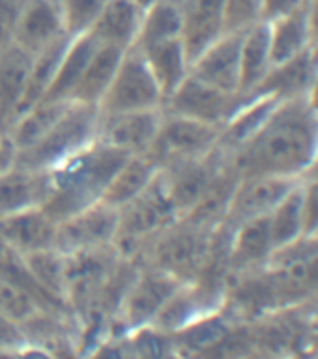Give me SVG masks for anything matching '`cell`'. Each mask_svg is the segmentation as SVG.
Wrapping results in <instances>:
<instances>
[{"instance_id": "6da1fadb", "label": "cell", "mask_w": 318, "mask_h": 359, "mask_svg": "<svg viewBox=\"0 0 318 359\" xmlns=\"http://www.w3.org/2000/svg\"><path fill=\"white\" fill-rule=\"evenodd\" d=\"M318 156V112L307 97L281 101L255 137L230 156L240 172L302 180Z\"/></svg>"}, {"instance_id": "7a4b0ae2", "label": "cell", "mask_w": 318, "mask_h": 359, "mask_svg": "<svg viewBox=\"0 0 318 359\" xmlns=\"http://www.w3.org/2000/svg\"><path fill=\"white\" fill-rule=\"evenodd\" d=\"M128 154L95 140L51 168V196L44 210L56 223L101 201Z\"/></svg>"}, {"instance_id": "3957f363", "label": "cell", "mask_w": 318, "mask_h": 359, "mask_svg": "<svg viewBox=\"0 0 318 359\" xmlns=\"http://www.w3.org/2000/svg\"><path fill=\"white\" fill-rule=\"evenodd\" d=\"M218 230L182 217L145 247L140 262L173 275L180 283H195L212 260Z\"/></svg>"}, {"instance_id": "277c9868", "label": "cell", "mask_w": 318, "mask_h": 359, "mask_svg": "<svg viewBox=\"0 0 318 359\" xmlns=\"http://www.w3.org/2000/svg\"><path fill=\"white\" fill-rule=\"evenodd\" d=\"M180 219L182 215L168 196L161 174H157L156 180L140 195L118 210L114 249L120 257L140 260L145 247Z\"/></svg>"}, {"instance_id": "5b68a950", "label": "cell", "mask_w": 318, "mask_h": 359, "mask_svg": "<svg viewBox=\"0 0 318 359\" xmlns=\"http://www.w3.org/2000/svg\"><path fill=\"white\" fill-rule=\"evenodd\" d=\"M100 109L98 105L72 101L56 126L32 148L17 154V167L51 170L67 157L98 140Z\"/></svg>"}, {"instance_id": "8992f818", "label": "cell", "mask_w": 318, "mask_h": 359, "mask_svg": "<svg viewBox=\"0 0 318 359\" xmlns=\"http://www.w3.org/2000/svg\"><path fill=\"white\" fill-rule=\"evenodd\" d=\"M182 285L185 283H180L173 275L140 262L133 279L122 294L117 313L109 322L107 335H124L126 331L150 325L163 305L168 302V297Z\"/></svg>"}, {"instance_id": "52a82bcc", "label": "cell", "mask_w": 318, "mask_h": 359, "mask_svg": "<svg viewBox=\"0 0 318 359\" xmlns=\"http://www.w3.org/2000/svg\"><path fill=\"white\" fill-rule=\"evenodd\" d=\"M163 92L145 55L137 47L124 50L111 86L98 105L101 114L163 109Z\"/></svg>"}, {"instance_id": "ba28073f", "label": "cell", "mask_w": 318, "mask_h": 359, "mask_svg": "<svg viewBox=\"0 0 318 359\" xmlns=\"http://www.w3.org/2000/svg\"><path fill=\"white\" fill-rule=\"evenodd\" d=\"M223 128L163 111V120L148 156L159 165L202 157L219 146Z\"/></svg>"}, {"instance_id": "9c48e42d", "label": "cell", "mask_w": 318, "mask_h": 359, "mask_svg": "<svg viewBox=\"0 0 318 359\" xmlns=\"http://www.w3.org/2000/svg\"><path fill=\"white\" fill-rule=\"evenodd\" d=\"M117 234L118 210L100 201L56 223L55 249L62 255L111 249Z\"/></svg>"}, {"instance_id": "30bf717a", "label": "cell", "mask_w": 318, "mask_h": 359, "mask_svg": "<svg viewBox=\"0 0 318 359\" xmlns=\"http://www.w3.org/2000/svg\"><path fill=\"white\" fill-rule=\"evenodd\" d=\"M249 97L223 92L190 73L184 83L165 100L163 111L223 128Z\"/></svg>"}, {"instance_id": "8fae6325", "label": "cell", "mask_w": 318, "mask_h": 359, "mask_svg": "<svg viewBox=\"0 0 318 359\" xmlns=\"http://www.w3.org/2000/svg\"><path fill=\"white\" fill-rule=\"evenodd\" d=\"M229 159V154H225L218 146L206 156L171 163L159 170L168 196L182 217L187 215L206 195L213 180L218 178Z\"/></svg>"}, {"instance_id": "7c38bea8", "label": "cell", "mask_w": 318, "mask_h": 359, "mask_svg": "<svg viewBox=\"0 0 318 359\" xmlns=\"http://www.w3.org/2000/svg\"><path fill=\"white\" fill-rule=\"evenodd\" d=\"M298 184L300 180L272 176V174L240 176L230 198L223 226L232 230L246 221L266 217Z\"/></svg>"}, {"instance_id": "4fadbf2b", "label": "cell", "mask_w": 318, "mask_h": 359, "mask_svg": "<svg viewBox=\"0 0 318 359\" xmlns=\"http://www.w3.org/2000/svg\"><path fill=\"white\" fill-rule=\"evenodd\" d=\"M163 120V109L101 114L98 140L128 156L148 154Z\"/></svg>"}, {"instance_id": "5bb4252c", "label": "cell", "mask_w": 318, "mask_h": 359, "mask_svg": "<svg viewBox=\"0 0 318 359\" xmlns=\"http://www.w3.org/2000/svg\"><path fill=\"white\" fill-rule=\"evenodd\" d=\"M274 252L275 247L270 232L268 215L238 224L230 230L229 238V279L266 268Z\"/></svg>"}, {"instance_id": "9a60e30c", "label": "cell", "mask_w": 318, "mask_h": 359, "mask_svg": "<svg viewBox=\"0 0 318 359\" xmlns=\"http://www.w3.org/2000/svg\"><path fill=\"white\" fill-rule=\"evenodd\" d=\"M66 36L69 34L66 32V25H64L60 0L25 2L15 32V43L19 47L28 50L30 55H38Z\"/></svg>"}, {"instance_id": "2e32d148", "label": "cell", "mask_w": 318, "mask_h": 359, "mask_svg": "<svg viewBox=\"0 0 318 359\" xmlns=\"http://www.w3.org/2000/svg\"><path fill=\"white\" fill-rule=\"evenodd\" d=\"M241 34H223L216 39L191 62V75L223 92L238 94Z\"/></svg>"}, {"instance_id": "e0dca14e", "label": "cell", "mask_w": 318, "mask_h": 359, "mask_svg": "<svg viewBox=\"0 0 318 359\" xmlns=\"http://www.w3.org/2000/svg\"><path fill=\"white\" fill-rule=\"evenodd\" d=\"M56 221L44 208L0 217V241L19 257L55 247Z\"/></svg>"}, {"instance_id": "ac0fdd59", "label": "cell", "mask_w": 318, "mask_h": 359, "mask_svg": "<svg viewBox=\"0 0 318 359\" xmlns=\"http://www.w3.org/2000/svg\"><path fill=\"white\" fill-rule=\"evenodd\" d=\"M225 0H182V41L190 62L225 34Z\"/></svg>"}, {"instance_id": "d6986e66", "label": "cell", "mask_w": 318, "mask_h": 359, "mask_svg": "<svg viewBox=\"0 0 318 359\" xmlns=\"http://www.w3.org/2000/svg\"><path fill=\"white\" fill-rule=\"evenodd\" d=\"M32 60L34 55L17 43L0 53V129L4 131L22 111Z\"/></svg>"}, {"instance_id": "ffe728a7", "label": "cell", "mask_w": 318, "mask_h": 359, "mask_svg": "<svg viewBox=\"0 0 318 359\" xmlns=\"http://www.w3.org/2000/svg\"><path fill=\"white\" fill-rule=\"evenodd\" d=\"M51 196L49 170L13 167L0 174V217L44 208Z\"/></svg>"}, {"instance_id": "44dd1931", "label": "cell", "mask_w": 318, "mask_h": 359, "mask_svg": "<svg viewBox=\"0 0 318 359\" xmlns=\"http://www.w3.org/2000/svg\"><path fill=\"white\" fill-rule=\"evenodd\" d=\"M143 15L145 10L131 0H109L88 34L100 45L128 50L137 41Z\"/></svg>"}, {"instance_id": "7402d4cb", "label": "cell", "mask_w": 318, "mask_h": 359, "mask_svg": "<svg viewBox=\"0 0 318 359\" xmlns=\"http://www.w3.org/2000/svg\"><path fill=\"white\" fill-rule=\"evenodd\" d=\"M317 67V53H313L311 49L303 50L302 55L294 56L291 60L272 67L268 77L264 79V83L257 90V94L274 95L279 101L307 97Z\"/></svg>"}, {"instance_id": "603a6c76", "label": "cell", "mask_w": 318, "mask_h": 359, "mask_svg": "<svg viewBox=\"0 0 318 359\" xmlns=\"http://www.w3.org/2000/svg\"><path fill=\"white\" fill-rule=\"evenodd\" d=\"M281 101L274 95L257 94L251 95L244 105L234 112V116L223 126L221 139H219V148L225 154H236L244 148L255 135L260 131L264 122L268 120L274 109Z\"/></svg>"}, {"instance_id": "cb8c5ba5", "label": "cell", "mask_w": 318, "mask_h": 359, "mask_svg": "<svg viewBox=\"0 0 318 359\" xmlns=\"http://www.w3.org/2000/svg\"><path fill=\"white\" fill-rule=\"evenodd\" d=\"M272 69L268 22H258L241 34L240 86L238 94L255 95Z\"/></svg>"}, {"instance_id": "d4e9b609", "label": "cell", "mask_w": 318, "mask_h": 359, "mask_svg": "<svg viewBox=\"0 0 318 359\" xmlns=\"http://www.w3.org/2000/svg\"><path fill=\"white\" fill-rule=\"evenodd\" d=\"M159 170V165L148 154L128 156L107 185L101 202L120 210L124 204L140 195L156 180Z\"/></svg>"}, {"instance_id": "484cf974", "label": "cell", "mask_w": 318, "mask_h": 359, "mask_svg": "<svg viewBox=\"0 0 318 359\" xmlns=\"http://www.w3.org/2000/svg\"><path fill=\"white\" fill-rule=\"evenodd\" d=\"M124 50L111 47V45H100L95 47L94 55L90 56L88 64L84 67L83 75L75 84L72 94V101L88 103V105H100L107 88L111 86L112 77L118 69V64L122 60Z\"/></svg>"}, {"instance_id": "4316f807", "label": "cell", "mask_w": 318, "mask_h": 359, "mask_svg": "<svg viewBox=\"0 0 318 359\" xmlns=\"http://www.w3.org/2000/svg\"><path fill=\"white\" fill-rule=\"evenodd\" d=\"M72 100H53L39 101L34 107L27 109L8 129L11 140L17 148V154L32 148L36 142L44 139L56 122L64 116Z\"/></svg>"}, {"instance_id": "83f0119b", "label": "cell", "mask_w": 318, "mask_h": 359, "mask_svg": "<svg viewBox=\"0 0 318 359\" xmlns=\"http://www.w3.org/2000/svg\"><path fill=\"white\" fill-rule=\"evenodd\" d=\"M21 260L41 294L49 297L55 305L69 311L66 303V255H62L53 247L25 255Z\"/></svg>"}, {"instance_id": "f1b7e54d", "label": "cell", "mask_w": 318, "mask_h": 359, "mask_svg": "<svg viewBox=\"0 0 318 359\" xmlns=\"http://www.w3.org/2000/svg\"><path fill=\"white\" fill-rule=\"evenodd\" d=\"M182 38V0H157L146 8L133 47L146 50Z\"/></svg>"}, {"instance_id": "f546056e", "label": "cell", "mask_w": 318, "mask_h": 359, "mask_svg": "<svg viewBox=\"0 0 318 359\" xmlns=\"http://www.w3.org/2000/svg\"><path fill=\"white\" fill-rule=\"evenodd\" d=\"M140 53L145 55L146 62L161 88L163 97L167 100L190 75L191 62L185 53L184 41L182 38L173 39V41H165V43L140 50Z\"/></svg>"}, {"instance_id": "4dcf8cb0", "label": "cell", "mask_w": 318, "mask_h": 359, "mask_svg": "<svg viewBox=\"0 0 318 359\" xmlns=\"http://www.w3.org/2000/svg\"><path fill=\"white\" fill-rule=\"evenodd\" d=\"M95 47H98V41L90 34L72 38L66 53L62 56L60 64H58L55 79H53V83H51L49 90H47V94L41 101L72 100L73 88H75V84L79 83V79L83 75L90 56L94 55Z\"/></svg>"}, {"instance_id": "1f68e13d", "label": "cell", "mask_w": 318, "mask_h": 359, "mask_svg": "<svg viewBox=\"0 0 318 359\" xmlns=\"http://www.w3.org/2000/svg\"><path fill=\"white\" fill-rule=\"evenodd\" d=\"M270 50H272V67L291 60L309 49V30L305 6L268 22Z\"/></svg>"}, {"instance_id": "d6a6232c", "label": "cell", "mask_w": 318, "mask_h": 359, "mask_svg": "<svg viewBox=\"0 0 318 359\" xmlns=\"http://www.w3.org/2000/svg\"><path fill=\"white\" fill-rule=\"evenodd\" d=\"M268 221L275 251L285 249L300 238H303V210L300 184L274 208V212L268 215Z\"/></svg>"}, {"instance_id": "836d02e7", "label": "cell", "mask_w": 318, "mask_h": 359, "mask_svg": "<svg viewBox=\"0 0 318 359\" xmlns=\"http://www.w3.org/2000/svg\"><path fill=\"white\" fill-rule=\"evenodd\" d=\"M69 41H72V38L66 36V38L58 39L56 43L49 45L47 49H44L41 53H38V55H34L21 114L45 97V94H47V90H49L53 79H55L58 64H60L62 56L66 53ZM21 114H19V116H21Z\"/></svg>"}, {"instance_id": "e575fe53", "label": "cell", "mask_w": 318, "mask_h": 359, "mask_svg": "<svg viewBox=\"0 0 318 359\" xmlns=\"http://www.w3.org/2000/svg\"><path fill=\"white\" fill-rule=\"evenodd\" d=\"M44 311H55V309L47 307L41 302V297L36 296L25 285L0 275V314L2 316L25 325Z\"/></svg>"}, {"instance_id": "d590c367", "label": "cell", "mask_w": 318, "mask_h": 359, "mask_svg": "<svg viewBox=\"0 0 318 359\" xmlns=\"http://www.w3.org/2000/svg\"><path fill=\"white\" fill-rule=\"evenodd\" d=\"M109 0H60L66 32L72 38L88 34Z\"/></svg>"}, {"instance_id": "8d00e7d4", "label": "cell", "mask_w": 318, "mask_h": 359, "mask_svg": "<svg viewBox=\"0 0 318 359\" xmlns=\"http://www.w3.org/2000/svg\"><path fill=\"white\" fill-rule=\"evenodd\" d=\"M264 0H225V34H241L263 22Z\"/></svg>"}, {"instance_id": "74e56055", "label": "cell", "mask_w": 318, "mask_h": 359, "mask_svg": "<svg viewBox=\"0 0 318 359\" xmlns=\"http://www.w3.org/2000/svg\"><path fill=\"white\" fill-rule=\"evenodd\" d=\"M303 210V236H318V174H307L300 182Z\"/></svg>"}, {"instance_id": "f35d334b", "label": "cell", "mask_w": 318, "mask_h": 359, "mask_svg": "<svg viewBox=\"0 0 318 359\" xmlns=\"http://www.w3.org/2000/svg\"><path fill=\"white\" fill-rule=\"evenodd\" d=\"M27 0H0V53L15 43L17 25Z\"/></svg>"}, {"instance_id": "ab89813d", "label": "cell", "mask_w": 318, "mask_h": 359, "mask_svg": "<svg viewBox=\"0 0 318 359\" xmlns=\"http://www.w3.org/2000/svg\"><path fill=\"white\" fill-rule=\"evenodd\" d=\"M83 359H133L124 341V335H105L98 341Z\"/></svg>"}, {"instance_id": "60d3db41", "label": "cell", "mask_w": 318, "mask_h": 359, "mask_svg": "<svg viewBox=\"0 0 318 359\" xmlns=\"http://www.w3.org/2000/svg\"><path fill=\"white\" fill-rule=\"evenodd\" d=\"M27 344L28 337L25 327L0 314V350H19Z\"/></svg>"}, {"instance_id": "b9f144b4", "label": "cell", "mask_w": 318, "mask_h": 359, "mask_svg": "<svg viewBox=\"0 0 318 359\" xmlns=\"http://www.w3.org/2000/svg\"><path fill=\"white\" fill-rule=\"evenodd\" d=\"M305 6V0H264L263 2V21L272 22L279 17H285L292 11Z\"/></svg>"}, {"instance_id": "7bdbcfd3", "label": "cell", "mask_w": 318, "mask_h": 359, "mask_svg": "<svg viewBox=\"0 0 318 359\" xmlns=\"http://www.w3.org/2000/svg\"><path fill=\"white\" fill-rule=\"evenodd\" d=\"M17 165V148L10 133L0 129V174L8 172Z\"/></svg>"}, {"instance_id": "ee69618b", "label": "cell", "mask_w": 318, "mask_h": 359, "mask_svg": "<svg viewBox=\"0 0 318 359\" xmlns=\"http://www.w3.org/2000/svg\"><path fill=\"white\" fill-rule=\"evenodd\" d=\"M305 17H307L309 49L318 55V0H305Z\"/></svg>"}, {"instance_id": "f6af8a7d", "label": "cell", "mask_w": 318, "mask_h": 359, "mask_svg": "<svg viewBox=\"0 0 318 359\" xmlns=\"http://www.w3.org/2000/svg\"><path fill=\"white\" fill-rule=\"evenodd\" d=\"M17 359H58L55 353L47 350L45 346L28 342L27 346H22L17 350Z\"/></svg>"}, {"instance_id": "bcb514c9", "label": "cell", "mask_w": 318, "mask_h": 359, "mask_svg": "<svg viewBox=\"0 0 318 359\" xmlns=\"http://www.w3.org/2000/svg\"><path fill=\"white\" fill-rule=\"evenodd\" d=\"M307 101L311 103V107H313L314 111L318 112V67H317V73H314L313 83H311V88H309Z\"/></svg>"}, {"instance_id": "7dc6e473", "label": "cell", "mask_w": 318, "mask_h": 359, "mask_svg": "<svg viewBox=\"0 0 318 359\" xmlns=\"http://www.w3.org/2000/svg\"><path fill=\"white\" fill-rule=\"evenodd\" d=\"M0 359H17V350H0Z\"/></svg>"}, {"instance_id": "c3c4849f", "label": "cell", "mask_w": 318, "mask_h": 359, "mask_svg": "<svg viewBox=\"0 0 318 359\" xmlns=\"http://www.w3.org/2000/svg\"><path fill=\"white\" fill-rule=\"evenodd\" d=\"M131 2H135L139 8L146 10V8H150V6L154 4V2H157V0H131Z\"/></svg>"}, {"instance_id": "681fc988", "label": "cell", "mask_w": 318, "mask_h": 359, "mask_svg": "<svg viewBox=\"0 0 318 359\" xmlns=\"http://www.w3.org/2000/svg\"><path fill=\"white\" fill-rule=\"evenodd\" d=\"M307 174H318V156H317V159H314L313 167L309 168V172H307ZM307 174H305V176H307Z\"/></svg>"}, {"instance_id": "f907efd6", "label": "cell", "mask_w": 318, "mask_h": 359, "mask_svg": "<svg viewBox=\"0 0 318 359\" xmlns=\"http://www.w3.org/2000/svg\"><path fill=\"white\" fill-rule=\"evenodd\" d=\"M161 359H185V358H184V355H180V353L173 352V353H168V355H165V358H161Z\"/></svg>"}, {"instance_id": "816d5d0a", "label": "cell", "mask_w": 318, "mask_h": 359, "mask_svg": "<svg viewBox=\"0 0 318 359\" xmlns=\"http://www.w3.org/2000/svg\"><path fill=\"white\" fill-rule=\"evenodd\" d=\"M263 359H292V358H263Z\"/></svg>"}, {"instance_id": "f5cc1de1", "label": "cell", "mask_w": 318, "mask_h": 359, "mask_svg": "<svg viewBox=\"0 0 318 359\" xmlns=\"http://www.w3.org/2000/svg\"><path fill=\"white\" fill-rule=\"evenodd\" d=\"M311 359H318V352L314 353V355H313V358H311Z\"/></svg>"}, {"instance_id": "db71d44e", "label": "cell", "mask_w": 318, "mask_h": 359, "mask_svg": "<svg viewBox=\"0 0 318 359\" xmlns=\"http://www.w3.org/2000/svg\"><path fill=\"white\" fill-rule=\"evenodd\" d=\"M0 247H2V241H0Z\"/></svg>"}, {"instance_id": "11a10c76", "label": "cell", "mask_w": 318, "mask_h": 359, "mask_svg": "<svg viewBox=\"0 0 318 359\" xmlns=\"http://www.w3.org/2000/svg\"><path fill=\"white\" fill-rule=\"evenodd\" d=\"M317 238H318V236H317Z\"/></svg>"}]
</instances>
